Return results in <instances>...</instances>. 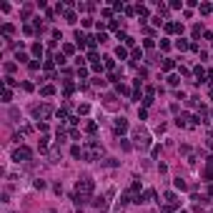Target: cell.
I'll use <instances>...</instances> for the list:
<instances>
[{
  "mask_svg": "<svg viewBox=\"0 0 213 213\" xmlns=\"http://www.w3.org/2000/svg\"><path fill=\"white\" fill-rule=\"evenodd\" d=\"M73 90H75V85H73V83H65V95H70Z\"/></svg>",
  "mask_w": 213,
  "mask_h": 213,
  "instance_id": "obj_18",
  "label": "cell"
},
{
  "mask_svg": "<svg viewBox=\"0 0 213 213\" xmlns=\"http://www.w3.org/2000/svg\"><path fill=\"white\" fill-rule=\"evenodd\" d=\"M176 48H178V50H186V48H190V45H188L186 40H178V43H176Z\"/></svg>",
  "mask_w": 213,
  "mask_h": 213,
  "instance_id": "obj_12",
  "label": "cell"
},
{
  "mask_svg": "<svg viewBox=\"0 0 213 213\" xmlns=\"http://www.w3.org/2000/svg\"><path fill=\"white\" fill-rule=\"evenodd\" d=\"M33 113L38 116V120H48V118H50V113H53V108H50V105H35Z\"/></svg>",
  "mask_w": 213,
  "mask_h": 213,
  "instance_id": "obj_3",
  "label": "cell"
},
{
  "mask_svg": "<svg viewBox=\"0 0 213 213\" xmlns=\"http://www.w3.org/2000/svg\"><path fill=\"white\" fill-rule=\"evenodd\" d=\"M33 55H38V58L43 55V45H40V43H35V45H33Z\"/></svg>",
  "mask_w": 213,
  "mask_h": 213,
  "instance_id": "obj_10",
  "label": "cell"
},
{
  "mask_svg": "<svg viewBox=\"0 0 213 213\" xmlns=\"http://www.w3.org/2000/svg\"><path fill=\"white\" fill-rule=\"evenodd\" d=\"M168 83H170V85H178V83H181V78H178V75H170V78H168Z\"/></svg>",
  "mask_w": 213,
  "mask_h": 213,
  "instance_id": "obj_16",
  "label": "cell"
},
{
  "mask_svg": "<svg viewBox=\"0 0 213 213\" xmlns=\"http://www.w3.org/2000/svg\"><path fill=\"white\" fill-rule=\"evenodd\" d=\"M93 206H95V208H100V211H105V208H108V201H105V198H95Z\"/></svg>",
  "mask_w": 213,
  "mask_h": 213,
  "instance_id": "obj_8",
  "label": "cell"
},
{
  "mask_svg": "<svg viewBox=\"0 0 213 213\" xmlns=\"http://www.w3.org/2000/svg\"><path fill=\"white\" fill-rule=\"evenodd\" d=\"M163 70H173V60H163Z\"/></svg>",
  "mask_w": 213,
  "mask_h": 213,
  "instance_id": "obj_17",
  "label": "cell"
},
{
  "mask_svg": "<svg viewBox=\"0 0 213 213\" xmlns=\"http://www.w3.org/2000/svg\"><path fill=\"white\" fill-rule=\"evenodd\" d=\"M70 153H73V158H83V151H80V146H73V151H70Z\"/></svg>",
  "mask_w": 213,
  "mask_h": 213,
  "instance_id": "obj_9",
  "label": "cell"
},
{
  "mask_svg": "<svg viewBox=\"0 0 213 213\" xmlns=\"http://www.w3.org/2000/svg\"><path fill=\"white\" fill-rule=\"evenodd\" d=\"M166 206H170V208H176V206H178V198H176V193H166Z\"/></svg>",
  "mask_w": 213,
  "mask_h": 213,
  "instance_id": "obj_7",
  "label": "cell"
},
{
  "mask_svg": "<svg viewBox=\"0 0 213 213\" xmlns=\"http://www.w3.org/2000/svg\"><path fill=\"white\" fill-rule=\"evenodd\" d=\"M3 35L8 38V35H13V25H3Z\"/></svg>",
  "mask_w": 213,
  "mask_h": 213,
  "instance_id": "obj_15",
  "label": "cell"
},
{
  "mask_svg": "<svg viewBox=\"0 0 213 213\" xmlns=\"http://www.w3.org/2000/svg\"><path fill=\"white\" fill-rule=\"evenodd\" d=\"M13 160H30V148H25V146H20L15 153H13Z\"/></svg>",
  "mask_w": 213,
  "mask_h": 213,
  "instance_id": "obj_4",
  "label": "cell"
},
{
  "mask_svg": "<svg viewBox=\"0 0 213 213\" xmlns=\"http://www.w3.org/2000/svg\"><path fill=\"white\" fill-rule=\"evenodd\" d=\"M93 188H95V186H93V181H90V178H80V181H78V190L73 193V201H75L78 206L85 203L90 196H93Z\"/></svg>",
  "mask_w": 213,
  "mask_h": 213,
  "instance_id": "obj_1",
  "label": "cell"
},
{
  "mask_svg": "<svg viewBox=\"0 0 213 213\" xmlns=\"http://www.w3.org/2000/svg\"><path fill=\"white\" fill-rule=\"evenodd\" d=\"M176 188H181V190H186L188 186H186V181H181V178H176Z\"/></svg>",
  "mask_w": 213,
  "mask_h": 213,
  "instance_id": "obj_13",
  "label": "cell"
},
{
  "mask_svg": "<svg viewBox=\"0 0 213 213\" xmlns=\"http://www.w3.org/2000/svg\"><path fill=\"white\" fill-rule=\"evenodd\" d=\"M113 130H116V133H125V130H128V120H125V118H116Z\"/></svg>",
  "mask_w": 213,
  "mask_h": 213,
  "instance_id": "obj_5",
  "label": "cell"
},
{
  "mask_svg": "<svg viewBox=\"0 0 213 213\" xmlns=\"http://www.w3.org/2000/svg\"><path fill=\"white\" fill-rule=\"evenodd\" d=\"M40 93H43V95H53V93H55V88H53V85H45Z\"/></svg>",
  "mask_w": 213,
  "mask_h": 213,
  "instance_id": "obj_11",
  "label": "cell"
},
{
  "mask_svg": "<svg viewBox=\"0 0 213 213\" xmlns=\"http://www.w3.org/2000/svg\"><path fill=\"white\" fill-rule=\"evenodd\" d=\"M136 146H148V133H136Z\"/></svg>",
  "mask_w": 213,
  "mask_h": 213,
  "instance_id": "obj_6",
  "label": "cell"
},
{
  "mask_svg": "<svg viewBox=\"0 0 213 213\" xmlns=\"http://www.w3.org/2000/svg\"><path fill=\"white\" fill-rule=\"evenodd\" d=\"M116 55H118L120 60H125V55H128V53H125V48H118V50H116Z\"/></svg>",
  "mask_w": 213,
  "mask_h": 213,
  "instance_id": "obj_14",
  "label": "cell"
},
{
  "mask_svg": "<svg viewBox=\"0 0 213 213\" xmlns=\"http://www.w3.org/2000/svg\"><path fill=\"white\" fill-rule=\"evenodd\" d=\"M85 130H88V133H95L98 125H95V123H88V125H85Z\"/></svg>",
  "mask_w": 213,
  "mask_h": 213,
  "instance_id": "obj_19",
  "label": "cell"
},
{
  "mask_svg": "<svg viewBox=\"0 0 213 213\" xmlns=\"http://www.w3.org/2000/svg\"><path fill=\"white\" fill-rule=\"evenodd\" d=\"M98 155H103V148L98 146L95 140H90V143H88V148L83 151V158H85V160H95Z\"/></svg>",
  "mask_w": 213,
  "mask_h": 213,
  "instance_id": "obj_2",
  "label": "cell"
}]
</instances>
